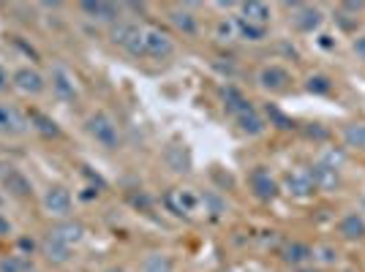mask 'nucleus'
Returning <instances> with one entry per match:
<instances>
[{"label": "nucleus", "instance_id": "nucleus-15", "mask_svg": "<svg viewBox=\"0 0 365 272\" xmlns=\"http://www.w3.org/2000/svg\"><path fill=\"white\" fill-rule=\"evenodd\" d=\"M308 174H311V180H314L317 188H336V185H338V169H333V166L324 164V161L317 164V166H311Z\"/></svg>", "mask_w": 365, "mask_h": 272}, {"label": "nucleus", "instance_id": "nucleus-30", "mask_svg": "<svg viewBox=\"0 0 365 272\" xmlns=\"http://www.w3.org/2000/svg\"><path fill=\"white\" fill-rule=\"evenodd\" d=\"M268 115H270V120H275V123L281 125V128H289V125H292V120H289L287 115H281L275 106H268Z\"/></svg>", "mask_w": 365, "mask_h": 272}, {"label": "nucleus", "instance_id": "nucleus-27", "mask_svg": "<svg viewBox=\"0 0 365 272\" xmlns=\"http://www.w3.org/2000/svg\"><path fill=\"white\" fill-rule=\"evenodd\" d=\"M27 120H30V123H36V128H39L44 136H60V128H57V123H55V120H49L47 115H41V112H33Z\"/></svg>", "mask_w": 365, "mask_h": 272}, {"label": "nucleus", "instance_id": "nucleus-36", "mask_svg": "<svg viewBox=\"0 0 365 272\" xmlns=\"http://www.w3.org/2000/svg\"><path fill=\"white\" fill-rule=\"evenodd\" d=\"M219 33L221 36H229V33H232V25H229V22H223V25L219 27Z\"/></svg>", "mask_w": 365, "mask_h": 272}, {"label": "nucleus", "instance_id": "nucleus-6", "mask_svg": "<svg viewBox=\"0 0 365 272\" xmlns=\"http://www.w3.org/2000/svg\"><path fill=\"white\" fill-rule=\"evenodd\" d=\"M44 210L57 218H66L71 213V194L63 185H49L44 191Z\"/></svg>", "mask_w": 365, "mask_h": 272}, {"label": "nucleus", "instance_id": "nucleus-35", "mask_svg": "<svg viewBox=\"0 0 365 272\" xmlns=\"http://www.w3.org/2000/svg\"><path fill=\"white\" fill-rule=\"evenodd\" d=\"M341 8H346V11H354V14H357V11H363L365 8V3H343Z\"/></svg>", "mask_w": 365, "mask_h": 272}, {"label": "nucleus", "instance_id": "nucleus-33", "mask_svg": "<svg viewBox=\"0 0 365 272\" xmlns=\"http://www.w3.org/2000/svg\"><path fill=\"white\" fill-rule=\"evenodd\" d=\"M8 85H11V76H8V71L0 66V93H6V90H8Z\"/></svg>", "mask_w": 365, "mask_h": 272}, {"label": "nucleus", "instance_id": "nucleus-32", "mask_svg": "<svg viewBox=\"0 0 365 272\" xmlns=\"http://www.w3.org/2000/svg\"><path fill=\"white\" fill-rule=\"evenodd\" d=\"M14 231V226H11V221L6 218V215H0V237H8Z\"/></svg>", "mask_w": 365, "mask_h": 272}, {"label": "nucleus", "instance_id": "nucleus-34", "mask_svg": "<svg viewBox=\"0 0 365 272\" xmlns=\"http://www.w3.org/2000/svg\"><path fill=\"white\" fill-rule=\"evenodd\" d=\"M308 136H317V139H327V131L314 125V128H308Z\"/></svg>", "mask_w": 365, "mask_h": 272}, {"label": "nucleus", "instance_id": "nucleus-7", "mask_svg": "<svg viewBox=\"0 0 365 272\" xmlns=\"http://www.w3.org/2000/svg\"><path fill=\"white\" fill-rule=\"evenodd\" d=\"M11 85H14L20 93H25V96H39V93H44V87H47L44 76L39 74L36 69H20V71H14Z\"/></svg>", "mask_w": 365, "mask_h": 272}, {"label": "nucleus", "instance_id": "nucleus-19", "mask_svg": "<svg viewBox=\"0 0 365 272\" xmlns=\"http://www.w3.org/2000/svg\"><path fill=\"white\" fill-rule=\"evenodd\" d=\"M223 109H226L232 117H237V115H243V112L254 109V106H251V101L243 99V93H240L237 87H226V90H223Z\"/></svg>", "mask_w": 365, "mask_h": 272}, {"label": "nucleus", "instance_id": "nucleus-24", "mask_svg": "<svg viewBox=\"0 0 365 272\" xmlns=\"http://www.w3.org/2000/svg\"><path fill=\"white\" fill-rule=\"evenodd\" d=\"M235 27H237V33H240L243 38H248V41H262V38H268V27L254 25V22H248L243 17L235 22Z\"/></svg>", "mask_w": 365, "mask_h": 272}, {"label": "nucleus", "instance_id": "nucleus-5", "mask_svg": "<svg viewBox=\"0 0 365 272\" xmlns=\"http://www.w3.org/2000/svg\"><path fill=\"white\" fill-rule=\"evenodd\" d=\"M30 128V120L11 103H0V134L6 136H20Z\"/></svg>", "mask_w": 365, "mask_h": 272}, {"label": "nucleus", "instance_id": "nucleus-22", "mask_svg": "<svg viewBox=\"0 0 365 272\" xmlns=\"http://www.w3.org/2000/svg\"><path fill=\"white\" fill-rule=\"evenodd\" d=\"M235 120H237V125H240V131L248 134V136H259V134L265 131V120H262V115H259L256 109H248V112H243V115H237Z\"/></svg>", "mask_w": 365, "mask_h": 272}, {"label": "nucleus", "instance_id": "nucleus-37", "mask_svg": "<svg viewBox=\"0 0 365 272\" xmlns=\"http://www.w3.org/2000/svg\"><path fill=\"white\" fill-rule=\"evenodd\" d=\"M322 47H327V50L333 47V41H330V36H322Z\"/></svg>", "mask_w": 365, "mask_h": 272}, {"label": "nucleus", "instance_id": "nucleus-10", "mask_svg": "<svg viewBox=\"0 0 365 272\" xmlns=\"http://www.w3.org/2000/svg\"><path fill=\"white\" fill-rule=\"evenodd\" d=\"M294 14H292V22L297 30H303V33H314L319 25H322V11L314 8V6H303V3H294L292 6Z\"/></svg>", "mask_w": 365, "mask_h": 272}, {"label": "nucleus", "instance_id": "nucleus-13", "mask_svg": "<svg viewBox=\"0 0 365 272\" xmlns=\"http://www.w3.org/2000/svg\"><path fill=\"white\" fill-rule=\"evenodd\" d=\"M167 204H170L172 213H177V215H188V213H194L196 210L199 199H196V194H191V191H172L170 196H167Z\"/></svg>", "mask_w": 365, "mask_h": 272}, {"label": "nucleus", "instance_id": "nucleus-3", "mask_svg": "<svg viewBox=\"0 0 365 272\" xmlns=\"http://www.w3.org/2000/svg\"><path fill=\"white\" fill-rule=\"evenodd\" d=\"M142 41H145V57H156V60H164L174 52L172 38L161 30V27L147 25L142 27Z\"/></svg>", "mask_w": 365, "mask_h": 272}, {"label": "nucleus", "instance_id": "nucleus-4", "mask_svg": "<svg viewBox=\"0 0 365 272\" xmlns=\"http://www.w3.org/2000/svg\"><path fill=\"white\" fill-rule=\"evenodd\" d=\"M0 182H3V188H6L11 196H17V199L33 196V182H30L20 169H14V166H0Z\"/></svg>", "mask_w": 365, "mask_h": 272}, {"label": "nucleus", "instance_id": "nucleus-2", "mask_svg": "<svg viewBox=\"0 0 365 272\" xmlns=\"http://www.w3.org/2000/svg\"><path fill=\"white\" fill-rule=\"evenodd\" d=\"M112 41L123 47L134 57H145V41H142V27L137 22H118L112 27Z\"/></svg>", "mask_w": 365, "mask_h": 272}, {"label": "nucleus", "instance_id": "nucleus-31", "mask_svg": "<svg viewBox=\"0 0 365 272\" xmlns=\"http://www.w3.org/2000/svg\"><path fill=\"white\" fill-rule=\"evenodd\" d=\"M352 50L357 52V57H360V60H365V36H357V38H354Z\"/></svg>", "mask_w": 365, "mask_h": 272}, {"label": "nucleus", "instance_id": "nucleus-11", "mask_svg": "<svg viewBox=\"0 0 365 272\" xmlns=\"http://www.w3.org/2000/svg\"><path fill=\"white\" fill-rule=\"evenodd\" d=\"M52 93L60 101H76V85H74V76L63 69V66H55L52 69Z\"/></svg>", "mask_w": 365, "mask_h": 272}, {"label": "nucleus", "instance_id": "nucleus-16", "mask_svg": "<svg viewBox=\"0 0 365 272\" xmlns=\"http://www.w3.org/2000/svg\"><path fill=\"white\" fill-rule=\"evenodd\" d=\"M338 231H341L346 240H363L365 218L363 215H357V213H349V215H343L341 223H338Z\"/></svg>", "mask_w": 365, "mask_h": 272}, {"label": "nucleus", "instance_id": "nucleus-9", "mask_svg": "<svg viewBox=\"0 0 365 272\" xmlns=\"http://www.w3.org/2000/svg\"><path fill=\"white\" fill-rule=\"evenodd\" d=\"M248 182H251V191L256 194V199H262V201H270V199H275L278 194V182L270 177V172L265 166H256L251 177H248Z\"/></svg>", "mask_w": 365, "mask_h": 272}, {"label": "nucleus", "instance_id": "nucleus-8", "mask_svg": "<svg viewBox=\"0 0 365 272\" xmlns=\"http://www.w3.org/2000/svg\"><path fill=\"white\" fill-rule=\"evenodd\" d=\"M79 11L88 17V20H93V22H115L118 17H120V6H115V3H104V0H88V3H79Z\"/></svg>", "mask_w": 365, "mask_h": 272}, {"label": "nucleus", "instance_id": "nucleus-20", "mask_svg": "<svg viewBox=\"0 0 365 272\" xmlns=\"http://www.w3.org/2000/svg\"><path fill=\"white\" fill-rule=\"evenodd\" d=\"M287 188L294 196H308V194H314L317 185H314V180H311L308 172H292L287 177Z\"/></svg>", "mask_w": 365, "mask_h": 272}, {"label": "nucleus", "instance_id": "nucleus-12", "mask_svg": "<svg viewBox=\"0 0 365 272\" xmlns=\"http://www.w3.org/2000/svg\"><path fill=\"white\" fill-rule=\"evenodd\" d=\"M259 85H262L265 90H270V93L284 90V87L289 85V71L281 69V66H265V69L259 71Z\"/></svg>", "mask_w": 365, "mask_h": 272}, {"label": "nucleus", "instance_id": "nucleus-28", "mask_svg": "<svg viewBox=\"0 0 365 272\" xmlns=\"http://www.w3.org/2000/svg\"><path fill=\"white\" fill-rule=\"evenodd\" d=\"M145 272H172V259L164 253H153V256H147Z\"/></svg>", "mask_w": 365, "mask_h": 272}, {"label": "nucleus", "instance_id": "nucleus-18", "mask_svg": "<svg viewBox=\"0 0 365 272\" xmlns=\"http://www.w3.org/2000/svg\"><path fill=\"white\" fill-rule=\"evenodd\" d=\"M55 240H60V243H66V245H74V243H79L82 240V234H85V229H82V223H74V221H66V223H57L52 231H49Z\"/></svg>", "mask_w": 365, "mask_h": 272}, {"label": "nucleus", "instance_id": "nucleus-14", "mask_svg": "<svg viewBox=\"0 0 365 272\" xmlns=\"http://www.w3.org/2000/svg\"><path fill=\"white\" fill-rule=\"evenodd\" d=\"M41 253L47 256L52 264H66V262H69V256H71V245H66V243L55 240L52 234H47V240L41 243Z\"/></svg>", "mask_w": 365, "mask_h": 272}, {"label": "nucleus", "instance_id": "nucleus-1", "mask_svg": "<svg viewBox=\"0 0 365 272\" xmlns=\"http://www.w3.org/2000/svg\"><path fill=\"white\" fill-rule=\"evenodd\" d=\"M88 134L96 139L101 148L106 150L120 148V131H118L115 120L109 115H104V112H96V115L88 117Z\"/></svg>", "mask_w": 365, "mask_h": 272}, {"label": "nucleus", "instance_id": "nucleus-17", "mask_svg": "<svg viewBox=\"0 0 365 272\" xmlns=\"http://www.w3.org/2000/svg\"><path fill=\"white\" fill-rule=\"evenodd\" d=\"M281 256H284V262H287V264L300 267V264H305V262H311V259H314V250L305 245V243H289V245H284Z\"/></svg>", "mask_w": 365, "mask_h": 272}, {"label": "nucleus", "instance_id": "nucleus-23", "mask_svg": "<svg viewBox=\"0 0 365 272\" xmlns=\"http://www.w3.org/2000/svg\"><path fill=\"white\" fill-rule=\"evenodd\" d=\"M243 20H248V22H254V25H265V27H268L270 6H268V3H259V0H251V3H243Z\"/></svg>", "mask_w": 365, "mask_h": 272}, {"label": "nucleus", "instance_id": "nucleus-21", "mask_svg": "<svg viewBox=\"0 0 365 272\" xmlns=\"http://www.w3.org/2000/svg\"><path fill=\"white\" fill-rule=\"evenodd\" d=\"M170 22L177 27L180 33H186V36H196V33H199L196 17L191 11H186V8H174V11H170Z\"/></svg>", "mask_w": 365, "mask_h": 272}, {"label": "nucleus", "instance_id": "nucleus-29", "mask_svg": "<svg viewBox=\"0 0 365 272\" xmlns=\"http://www.w3.org/2000/svg\"><path fill=\"white\" fill-rule=\"evenodd\" d=\"M308 90L311 93H319V96H324V93H330V79L327 76H311L308 79Z\"/></svg>", "mask_w": 365, "mask_h": 272}, {"label": "nucleus", "instance_id": "nucleus-25", "mask_svg": "<svg viewBox=\"0 0 365 272\" xmlns=\"http://www.w3.org/2000/svg\"><path fill=\"white\" fill-rule=\"evenodd\" d=\"M343 139L349 148H360L365 150V123H352L343 128Z\"/></svg>", "mask_w": 365, "mask_h": 272}, {"label": "nucleus", "instance_id": "nucleus-26", "mask_svg": "<svg viewBox=\"0 0 365 272\" xmlns=\"http://www.w3.org/2000/svg\"><path fill=\"white\" fill-rule=\"evenodd\" d=\"M0 272H33V262L27 256H8L0 262Z\"/></svg>", "mask_w": 365, "mask_h": 272}]
</instances>
